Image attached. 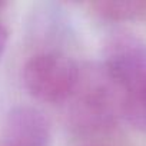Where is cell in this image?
<instances>
[{"label": "cell", "instance_id": "1", "mask_svg": "<svg viewBox=\"0 0 146 146\" xmlns=\"http://www.w3.org/2000/svg\"><path fill=\"white\" fill-rule=\"evenodd\" d=\"M69 100L70 126L79 135L105 133L123 116L122 90L103 66L82 69L78 88Z\"/></svg>", "mask_w": 146, "mask_h": 146}, {"label": "cell", "instance_id": "2", "mask_svg": "<svg viewBox=\"0 0 146 146\" xmlns=\"http://www.w3.org/2000/svg\"><path fill=\"white\" fill-rule=\"evenodd\" d=\"M80 73L82 67L66 53L43 50L26 62L23 83L35 99L46 103H60L73 96Z\"/></svg>", "mask_w": 146, "mask_h": 146}, {"label": "cell", "instance_id": "3", "mask_svg": "<svg viewBox=\"0 0 146 146\" xmlns=\"http://www.w3.org/2000/svg\"><path fill=\"white\" fill-rule=\"evenodd\" d=\"M50 139L47 117L33 106L10 109L0 132V146H50Z\"/></svg>", "mask_w": 146, "mask_h": 146}, {"label": "cell", "instance_id": "4", "mask_svg": "<svg viewBox=\"0 0 146 146\" xmlns=\"http://www.w3.org/2000/svg\"><path fill=\"white\" fill-rule=\"evenodd\" d=\"M123 117L133 127L146 132V76L123 90Z\"/></svg>", "mask_w": 146, "mask_h": 146}, {"label": "cell", "instance_id": "5", "mask_svg": "<svg viewBox=\"0 0 146 146\" xmlns=\"http://www.w3.org/2000/svg\"><path fill=\"white\" fill-rule=\"evenodd\" d=\"M95 13L105 20L125 22L142 17L146 13V3L136 0H119V2H98L93 5Z\"/></svg>", "mask_w": 146, "mask_h": 146}, {"label": "cell", "instance_id": "6", "mask_svg": "<svg viewBox=\"0 0 146 146\" xmlns=\"http://www.w3.org/2000/svg\"><path fill=\"white\" fill-rule=\"evenodd\" d=\"M7 39H9V32H7V27L3 22V19L0 17V57H2L5 49H6V44H7Z\"/></svg>", "mask_w": 146, "mask_h": 146}]
</instances>
